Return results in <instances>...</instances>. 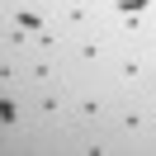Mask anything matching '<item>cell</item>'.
Listing matches in <instances>:
<instances>
[{
	"mask_svg": "<svg viewBox=\"0 0 156 156\" xmlns=\"http://www.w3.org/2000/svg\"><path fill=\"white\" fill-rule=\"evenodd\" d=\"M114 104H118V90L114 85H85V80H76L71 85V128H76L80 137L99 133L104 123H114Z\"/></svg>",
	"mask_w": 156,
	"mask_h": 156,
	"instance_id": "6da1fadb",
	"label": "cell"
},
{
	"mask_svg": "<svg viewBox=\"0 0 156 156\" xmlns=\"http://www.w3.org/2000/svg\"><path fill=\"white\" fill-rule=\"evenodd\" d=\"M109 62H114V24L76 33L66 43V76H76V80L95 76V71H109Z\"/></svg>",
	"mask_w": 156,
	"mask_h": 156,
	"instance_id": "7a4b0ae2",
	"label": "cell"
},
{
	"mask_svg": "<svg viewBox=\"0 0 156 156\" xmlns=\"http://www.w3.org/2000/svg\"><path fill=\"white\" fill-rule=\"evenodd\" d=\"M156 80L151 57H147V43H118L114 38V62H109V85L118 95H142Z\"/></svg>",
	"mask_w": 156,
	"mask_h": 156,
	"instance_id": "3957f363",
	"label": "cell"
},
{
	"mask_svg": "<svg viewBox=\"0 0 156 156\" xmlns=\"http://www.w3.org/2000/svg\"><path fill=\"white\" fill-rule=\"evenodd\" d=\"M114 133L128 137V142H142V137H156L151 128V95H118L114 104Z\"/></svg>",
	"mask_w": 156,
	"mask_h": 156,
	"instance_id": "277c9868",
	"label": "cell"
},
{
	"mask_svg": "<svg viewBox=\"0 0 156 156\" xmlns=\"http://www.w3.org/2000/svg\"><path fill=\"white\" fill-rule=\"evenodd\" d=\"M33 123H38L43 133L71 128V90H66V80H57V85L38 90V99H33Z\"/></svg>",
	"mask_w": 156,
	"mask_h": 156,
	"instance_id": "5b68a950",
	"label": "cell"
},
{
	"mask_svg": "<svg viewBox=\"0 0 156 156\" xmlns=\"http://www.w3.org/2000/svg\"><path fill=\"white\" fill-rule=\"evenodd\" d=\"M57 80H66V57H33L29 66H24V85H33V90H48V85H57Z\"/></svg>",
	"mask_w": 156,
	"mask_h": 156,
	"instance_id": "8992f818",
	"label": "cell"
},
{
	"mask_svg": "<svg viewBox=\"0 0 156 156\" xmlns=\"http://www.w3.org/2000/svg\"><path fill=\"white\" fill-rule=\"evenodd\" d=\"M0 48H5V57H24V52L33 48V29H24L19 19H5V33H0Z\"/></svg>",
	"mask_w": 156,
	"mask_h": 156,
	"instance_id": "52a82bcc",
	"label": "cell"
},
{
	"mask_svg": "<svg viewBox=\"0 0 156 156\" xmlns=\"http://www.w3.org/2000/svg\"><path fill=\"white\" fill-rule=\"evenodd\" d=\"M19 118H24V104L5 90V99H0V123H5V133H10V128H19Z\"/></svg>",
	"mask_w": 156,
	"mask_h": 156,
	"instance_id": "ba28073f",
	"label": "cell"
},
{
	"mask_svg": "<svg viewBox=\"0 0 156 156\" xmlns=\"http://www.w3.org/2000/svg\"><path fill=\"white\" fill-rule=\"evenodd\" d=\"M147 57H151V71H156V38H147Z\"/></svg>",
	"mask_w": 156,
	"mask_h": 156,
	"instance_id": "9c48e42d",
	"label": "cell"
},
{
	"mask_svg": "<svg viewBox=\"0 0 156 156\" xmlns=\"http://www.w3.org/2000/svg\"><path fill=\"white\" fill-rule=\"evenodd\" d=\"M29 5H38V10H52V5H57V0H29Z\"/></svg>",
	"mask_w": 156,
	"mask_h": 156,
	"instance_id": "30bf717a",
	"label": "cell"
},
{
	"mask_svg": "<svg viewBox=\"0 0 156 156\" xmlns=\"http://www.w3.org/2000/svg\"><path fill=\"white\" fill-rule=\"evenodd\" d=\"M151 128H156V90H151Z\"/></svg>",
	"mask_w": 156,
	"mask_h": 156,
	"instance_id": "8fae6325",
	"label": "cell"
}]
</instances>
